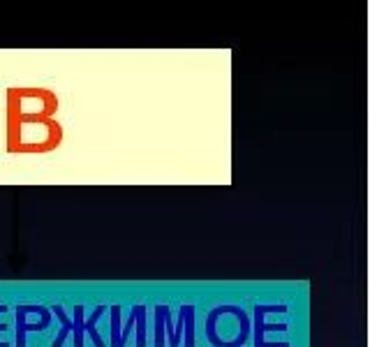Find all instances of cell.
I'll use <instances>...</instances> for the list:
<instances>
[{
	"label": "cell",
	"mask_w": 370,
	"mask_h": 347,
	"mask_svg": "<svg viewBox=\"0 0 370 347\" xmlns=\"http://www.w3.org/2000/svg\"><path fill=\"white\" fill-rule=\"evenodd\" d=\"M109 315H111V320H109V336H111V341L106 343V347H116L120 324H123V322H120V306L111 303V306H109Z\"/></svg>",
	"instance_id": "obj_6"
},
{
	"label": "cell",
	"mask_w": 370,
	"mask_h": 347,
	"mask_svg": "<svg viewBox=\"0 0 370 347\" xmlns=\"http://www.w3.org/2000/svg\"><path fill=\"white\" fill-rule=\"evenodd\" d=\"M268 313H287V306H282V303H271V306H264V303H257L255 306V315H252V345L255 347H289V341H280V343H268L264 334L268 329H275V331H287V324H266L264 317Z\"/></svg>",
	"instance_id": "obj_1"
},
{
	"label": "cell",
	"mask_w": 370,
	"mask_h": 347,
	"mask_svg": "<svg viewBox=\"0 0 370 347\" xmlns=\"http://www.w3.org/2000/svg\"><path fill=\"white\" fill-rule=\"evenodd\" d=\"M72 324H74V347H83V306H74V313H72Z\"/></svg>",
	"instance_id": "obj_8"
},
{
	"label": "cell",
	"mask_w": 370,
	"mask_h": 347,
	"mask_svg": "<svg viewBox=\"0 0 370 347\" xmlns=\"http://www.w3.org/2000/svg\"><path fill=\"white\" fill-rule=\"evenodd\" d=\"M169 313L167 303H158L155 306V343L153 347H167L165 343V315Z\"/></svg>",
	"instance_id": "obj_5"
},
{
	"label": "cell",
	"mask_w": 370,
	"mask_h": 347,
	"mask_svg": "<svg viewBox=\"0 0 370 347\" xmlns=\"http://www.w3.org/2000/svg\"><path fill=\"white\" fill-rule=\"evenodd\" d=\"M185 347H195V306H190L188 303V308H185Z\"/></svg>",
	"instance_id": "obj_7"
},
{
	"label": "cell",
	"mask_w": 370,
	"mask_h": 347,
	"mask_svg": "<svg viewBox=\"0 0 370 347\" xmlns=\"http://www.w3.org/2000/svg\"><path fill=\"white\" fill-rule=\"evenodd\" d=\"M5 310H7V306L5 303H0V313H5ZM0 347H10V343H0Z\"/></svg>",
	"instance_id": "obj_10"
},
{
	"label": "cell",
	"mask_w": 370,
	"mask_h": 347,
	"mask_svg": "<svg viewBox=\"0 0 370 347\" xmlns=\"http://www.w3.org/2000/svg\"><path fill=\"white\" fill-rule=\"evenodd\" d=\"M185 308H188V303H183L181 310H179V320L174 322V336H172V341H169V347H181L183 345V327H185Z\"/></svg>",
	"instance_id": "obj_9"
},
{
	"label": "cell",
	"mask_w": 370,
	"mask_h": 347,
	"mask_svg": "<svg viewBox=\"0 0 370 347\" xmlns=\"http://www.w3.org/2000/svg\"><path fill=\"white\" fill-rule=\"evenodd\" d=\"M146 324H148L146 303H137V306L130 310V315H127L125 324H120L116 347H125L127 345V338H130V331L134 327H137V347H148V343H146Z\"/></svg>",
	"instance_id": "obj_2"
},
{
	"label": "cell",
	"mask_w": 370,
	"mask_h": 347,
	"mask_svg": "<svg viewBox=\"0 0 370 347\" xmlns=\"http://www.w3.org/2000/svg\"><path fill=\"white\" fill-rule=\"evenodd\" d=\"M106 310H109V306H97L95 310H92V315L88 317V320H83V331H88V334H90L92 345H95V347H106V343L102 341V336L97 334V327H95L97 320L106 313Z\"/></svg>",
	"instance_id": "obj_4"
},
{
	"label": "cell",
	"mask_w": 370,
	"mask_h": 347,
	"mask_svg": "<svg viewBox=\"0 0 370 347\" xmlns=\"http://www.w3.org/2000/svg\"><path fill=\"white\" fill-rule=\"evenodd\" d=\"M51 315H56V320L61 322V334L54 338L51 345H49V347H63V345H65V338L74 331L72 317H70V315L65 313V308H63V306H54Z\"/></svg>",
	"instance_id": "obj_3"
}]
</instances>
